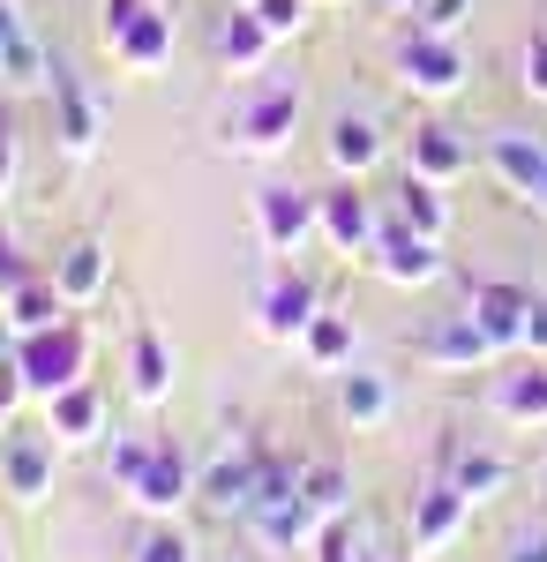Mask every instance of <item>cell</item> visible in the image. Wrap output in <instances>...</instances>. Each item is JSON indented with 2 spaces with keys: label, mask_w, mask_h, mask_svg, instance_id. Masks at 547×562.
I'll use <instances>...</instances> for the list:
<instances>
[{
  "label": "cell",
  "mask_w": 547,
  "mask_h": 562,
  "mask_svg": "<svg viewBox=\"0 0 547 562\" xmlns=\"http://www.w3.org/2000/svg\"><path fill=\"white\" fill-rule=\"evenodd\" d=\"M465 166H472V150L458 143V128H443V121H421V128H413V173H421V180L450 188Z\"/></svg>",
  "instance_id": "19"
},
{
  "label": "cell",
  "mask_w": 547,
  "mask_h": 562,
  "mask_svg": "<svg viewBox=\"0 0 547 562\" xmlns=\"http://www.w3.org/2000/svg\"><path fill=\"white\" fill-rule=\"evenodd\" d=\"M255 15H263L270 38H293L300 23H308V0H255Z\"/></svg>",
  "instance_id": "33"
},
{
  "label": "cell",
  "mask_w": 547,
  "mask_h": 562,
  "mask_svg": "<svg viewBox=\"0 0 547 562\" xmlns=\"http://www.w3.org/2000/svg\"><path fill=\"white\" fill-rule=\"evenodd\" d=\"M135 15H150V0H105V8H98V31H105V45L121 38Z\"/></svg>",
  "instance_id": "35"
},
{
  "label": "cell",
  "mask_w": 547,
  "mask_h": 562,
  "mask_svg": "<svg viewBox=\"0 0 547 562\" xmlns=\"http://www.w3.org/2000/svg\"><path fill=\"white\" fill-rule=\"evenodd\" d=\"M255 233H263L270 256H300V248L323 233V203L300 195V188H263V195H255Z\"/></svg>",
  "instance_id": "3"
},
{
  "label": "cell",
  "mask_w": 547,
  "mask_h": 562,
  "mask_svg": "<svg viewBox=\"0 0 547 562\" xmlns=\"http://www.w3.org/2000/svg\"><path fill=\"white\" fill-rule=\"evenodd\" d=\"M510 562H547V532H517L510 540Z\"/></svg>",
  "instance_id": "38"
},
{
  "label": "cell",
  "mask_w": 547,
  "mask_h": 562,
  "mask_svg": "<svg viewBox=\"0 0 547 562\" xmlns=\"http://www.w3.org/2000/svg\"><path fill=\"white\" fill-rule=\"evenodd\" d=\"M315 203H323V240H331L337 256H368V248H376L382 217H376V203H368L353 180H337L331 195H315Z\"/></svg>",
  "instance_id": "7"
},
{
  "label": "cell",
  "mask_w": 547,
  "mask_h": 562,
  "mask_svg": "<svg viewBox=\"0 0 547 562\" xmlns=\"http://www.w3.org/2000/svg\"><path fill=\"white\" fill-rule=\"evenodd\" d=\"M45 435H53V442H98V435H105V397L90 383L53 390V397H45Z\"/></svg>",
  "instance_id": "16"
},
{
  "label": "cell",
  "mask_w": 547,
  "mask_h": 562,
  "mask_svg": "<svg viewBox=\"0 0 547 562\" xmlns=\"http://www.w3.org/2000/svg\"><path fill=\"white\" fill-rule=\"evenodd\" d=\"M525 90H533V98H547V31H533V38H525Z\"/></svg>",
  "instance_id": "37"
},
{
  "label": "cell",
  "mask_w": 547,
  "mask_h": 562,
  "mask_svg": "<svg viewBox=\"0 0 547 562\" xmlns=\"http://www.w3.org/2000/svg\"><path fill=\"white\" fill-rule=\"evenodd\" d=\"M270 45H278V38L263 31V15H255V8H233V15H225V31H217V60H225L233 76H255Z\"/></svg>",
  "instance_id": "23"
},
{
  "label": "cell",
  "mask_w": 547,
  "mask_h": 562,
  "mask_svg": "<svg viewBox=\"0 0 547 562\" xmlns=\"http://www.w3.org/2000/svg\"><path fill=\"white\" fill-rule=\"evenodd\" d=\"M465 518H472V495L465 487H427L421 503H413V555H435V548H450L465 532Z\"/></svg>",
  "instance_id": "11"
},
{
  "label": "cell",
  "mask_w": 547,
  "mask_h": 562,
  "mask_svg": "<svg viewBox=\"0 0 547 562\" xmlns=\"http://www.w3.org/2000/svg\"><path fill=\"white\" fill-rule=\"evenodd\" d=\"M376 158H382V128L360 121V113H337L331 121V166L345 180H360V173H376Z\"/></svg>",
  "instance_id": "22"
},
{
  "label": "cell",
  "mask_w": 547,
  "mask_h": 562,
  "mask_svg": "<svg viewBox=\"0 0 547 562\" xmlns=\"http://www.w3.org/2000/svg\"><path fill=\"white\" fill-rule=\"evenodd\" d=\"M300 503L315 510V532L331 518H345V473H337V465H308V473H300Z\"/></svg>",
  "instance_id": "30"
},
{
  "label": "cell",
  "mask_w": 547,
  "mask_h": 562,
  "mask_svg": "<svg viewBox=\"0 0 547 562\" xmlns=\"http://www.w3.org/2000/svg\"><path fill=\"white\" fill-rule=\"evenodd\" d=\"M143 510H158V518H172L188 495H196V473H188V458H180V442H158L150 450V465H143V480L127 487Z\"/></svg>",
  "instance_id": "13"
},
{
  "label": "cell",
  "mask_w": 547,
  "mask_h": 562,
  "mask_svg": "<svg viewBox=\"0 0 547 562\" xmlns=\"http://www.w3.org/2000/svg\"><path fill=\"white\" fill-rule=\"evenodd\" d=\"M525 352H547V301H533V315H525Z\"/></svg>",
  "instance_id": "39"
},
{
  "label": "cell",
  "mask_w": 547,
  "mask_h": 562,
  "mask_svg": "<svg viewBox=\"0 0 547 562\" xmlns=\"http://www.w3.org/2000/svg\"><path fill=\"white\" fill-rule=\"evenodd\" d=\"M315 315H323V307H315V285L293 278V270H286V278H270V285H263V307H255V323H263V338H270V346H300V330H308Z\"/></svg>",
  "instance_id": "9"
},
{
  "label": "cell",
  "mask_w": 547,
  "mask_h": 562,
  "mask_svg": "<svg viewBox=\"0 0 547 562\" xmlns=\"http://www.w3.org/2000/svg\"><path fill=\"white\" fill-rule=\"evenodd\" d=\"M53 83V53L38 45L31 15L15 0H0V90H38Z\"/></svg>",
  "instance_id": "6"
},
{
  "label": "cell",
  "mask_w": 547,
  "mask_h": 562,
  "mask_svg": "<svg viewBox=\"0 0 547 562\" xmlns=\"http://www.w3.org/2000/svg\"><path fill=\"white\" fill-rule=\"evenodd\" d=\"M382 8H421V0H382Z\"/></svg>",
  "instance_id": "43"
},
{
  "label": "cell",
  "mask_w": 547,
  "mask_h": 562,
  "mask_svg": "<svg viewBox=\"0 0 547 562\" xmlns=\"http://www.w3.org/2000/svg\"><path fill=\"white\" fill-rule=\"evenodd\" d=\"M398 76H405L413 98H458V90H465L458 38H427V31H413V38L398 45Z\"/></svg>",
  "instance_id": "4"
},
{
  "label": "cell",
  "mask_w": 547,
  "mask_h": 562,
  "mask_svg": "<svg viewBox=\"0 0 547 562\" xmlns=\"http://www.w3.org/2000/svg\"><path fill=\"white\" fill-rule=\"evenodd\" d=\"M8 180H15V143L0 135V195H8Z\"/></svg>",
  "instance_id": "40"
},
{
  "label": "cell",
  "mask_w": 547,
  "mask_h": 562,
  "mask_svg": "<svg viewBox=\"0 0 547 562\" xmlns=\"http://www.w3.org/2000/svg\"><path fill=\"white\" fill-rule=\"evenodd\" d=\"M255 480H263V450H225L211 473H203V495H211L217 510H241V518H248Z\"/></svg>",
  "instance_id": "20"
},
{
  "label": "cell",
  "mask_w": 547,
  "mask_h": 562,
  "mask_svg": "<svg viewBox=\"0 0 547 562\" xmlns=\"http://www.w3.org/2000/svg\"><path fill=\"white\" fill-rule=\"evenodd\" d=\"M450 487H465L472 503H488V495L510 487V465L495 458V450H450Z\"/></svg>",
  "instance_id": "27"
},
{
  "label": "cell",
  "mask_w": 547,
  "mask_h": 562,
  "mask_svg": "<svg viewBox=\"0 0 547 562\" xmlns=\"http://www.w3.org/2000/svg\"><path fill=\"white\" fill-rule=\"evenodd\" d=\"M150 450H158V442H135V435H113V450H105V473L121 480V487H135V480H143V465H150Z\"/></svg>",
  "instance_id": "32"
},
{
  "label": "cell",
  "mask_w": 547,
  "mask_h": 562,
  "mask_svg": "<svg viewBox=\"0 0 547 562\" xmlns=\"http://www.w3.org/2000/svg\"><path fill=\"white\" fill-rule=\"evenodd\" d=\"M488 166H495V180H503L510 195H540V180H547V135H517V128H503V135H488Z\"/></svg>",
  "instance_id": "10"
},
{
  "label": "cell",
  "mask_w": 547,
  "mask_h": 562,
  "mask_svg": "<svg viewBox=\"0 0 547 562\" xmlns=\"http://www.w3.org/2000/svg\"><path fill=\"white\" fill-rule=\"evenodd\" d=\"M472 323L495 338V352H510V346H525V315H533V293L525 285H472Z\"/></svg>",
  "instance_id": "15"
},
{
  "label": "cell",
  "mask_w": 547,
  "mask_h": 562,
  "mask_svg": "<svg viewBox=\"0 0 547 562\" xmlns=\"http://www.w3.org/2000/svg\"><path fill=\"white\" fill-rule=\"evenodd\" d=\"M353 562H382V555H353Z\"/></svg>",
  "instance_id": "44"
},
{
  "label": "cell",
  "mask_w": 547,
  "mask_h": 562,
  "mask_svg": "<svg viewBox=\"0 0 547 562\" xmlns=\"http://www.w3.org/2000/svg\"><path fill=\"white\" fill-rule=\"evenodd\" d=\"M427 360H435V368H488V360H495V338H488V330L472 323V307H465V315H443V323H435Z\"/></svg>",
  "instance_id": "18"
},
{
  "label": "cell",
  "mask_w": 547,
  "mask_h": 562,
  "mask_svg": "<svg viewBox=\"0 0 547 562\" xmlns=\"http://www.w3.org/2000/svg\"><path fill=\"white\" fill-rule=\"evenodd\" d=\"M8 323H15V338H31V330H53V323H60V285H53V278H31V285H15V293H8Z\"/></svg>",
  "instance_id": "25"
},
{
  "label": "cell",
  "mask_w": 547,
  "mask_h": 562,
  "mask_svg": "<svg viewBox=\"0 0 547 562\" xmlns=\"http://www.w3.org/2000/svg\"><path fill=\"white\" fill-rule=\"evenodd\" d=\"M15 285H31V262L15 256V240H8V225H0V301H8Z\"/></svg>",
  "instance_id": "36"
},
{
  "label": "cell",
  "mask_w": 547,
  "mask_h": 562,
  "mask_svg": "<svg viewBox=\"0 0 547 562\" xmlns=\"http://www.w3.org/2000/svg\"><path fill=\"white\" fill-rule=\"evenodd\" d=\"M53 135H60V150H68V158H90V150H98V135H105L98 98H90L60 60H53Z\"/></svg>",
  "instance_id": "8"
},
{
  "label": "cell",
  "mask_w": 547,
  "mask_h": 562,
  "mask_svg": "<svg viewBox=\"0 0 547 562\" xmlns=\"http://www.w3.org/2000/svg\"><path fill=\"white\" fill-rule=\"evenodd\" d=\"M337 413H345L353 428H376L382 413H390V383H382V375H368V368H353V375L337 383Z\"/></svg>",
  "instance_id": "28"
},
{
  "label": "cell",
  "mask_w": 547,
  "mask_h": 562,
  "mask_svg": "<svg viewBox=\"0 0 547 562\" xmlns=\"http://www.w3.org/2000/svg\"><path fill=\"white\" fill-rule=\"evenodd\" d=\"M15 352V323H8V307H0V360Z\"/></svg>",
  "instance_id": "41"
},
{
  "label": "cell",
  "mask_w": 547,
  "mask_h": 562,
  "mask_svg": "<svg viewBox=\"0 0 547 562\" xmlns=\"http://www.w3.org/2000/svg\"><path fill=\"white\" fill-rule=\"evenodd\" d=\"M105 278H113L105 240H68V248L53 256V285H60V301H68V307H90L98 293H105Z\"/></svg>",
  "instance_id": "14"
},
{
  "label": "cell",
  "mask_w": 547,
  "mask_h": 562,
  "mask_svg": "<svg viewBox=\"0 0 547 562\" xmlns=\"http://www.w3.org/2000/svg\"><path fill=\"white\" fill-rule=\"evenodd\" d=\"M368 262H376V278H390V285H435V278H443V240L413 233L405 217H382Z\"/></svg>",
  "instance_id": "2"
},
{
  "label": "cell",
  "mask_w": 547,
  "mask_h": 562,
  "mask_svg": "<svg viewBox=\"0 0 547 562\" xmlns=\"http://www.w3.org/2000/svg\"><path fill=\"white\" fill-rule=\"evenodd\" d=\"M465 15H472V0H421V8H413V31H427V38H458Z\"/></svg>",
  "instance_id": "31"
},
{
  "label": "cell",
  "mask_w": 547,
  "mask_h": 562,
  "mask_svg": "<svg viewBox=\"0 0 547 562\" xmlns=\"http://www.w3.org/2000/svg\"><path fill=\"white\" fill-rule=\"evenodd\" d=\"M15 375H23V390L31 397H53V390H68V383H83V360H90V346H83V330L60 315L53 330H31V338H15Z\"/></svg>",
  "instance_id": "1"
},
{
  "label": "cell",
  "mask_w": 547,
  "mask_h": 562,
  "mask_svg": "<svg viewBox=\"0 0 547 562\" xmlns=\"http://www.w3.org/2000/svg\"><path fill=\"white\" fill-rule=\"evenodd\" d=\"M495 413L517 428H547V368H517L495 383Z\"/></svg>",
  "instance_id": "24"
},
{
  "label": "cell",
  "mask_w": 547,
  "mask_h": 562,
  "mask_svg": "<svg viewBox=\"0 0 547 562\" xmlns=\"http://www.w3.org/2000/svg\"><path fill=\"white\" fill-rule=\"evenodd\" d=\"M113 60H121L127 76H158V68L172 60V15H166V8L135 15L121 38H113Z\"/></svg>",
  "instance_id": "17"
},
{
  "label": "cell",
  "mask_w": 547,
  "mask_h": 562,
  "mask_svg": "<svg viewBox=\"0 0 547 562\" xmlns=\"http://www.w3.org/2000/svg\"><path fill=\"white\" fill-rule=\"evenodd\" d=\"M0 487L15 503H45L53 495V435H15L0 450Z\"/></svg>",
  "instance_id": "12"
},
{
  "label": "cell",
  "mask_w": 547,
  "mask_h": 562,
  "mask_svg": "<svg viewBox=\"0 0 547 562\" xmlns=\"http://www.w3.org/2000/svg\"><path fill=\"white\" fill-rule=\"evenodd\" d=\"M0 562H8V555H0Z\"/></svg>",
  "instance_id": "45"
},
{
  "label": "cell",
  "mask_w": 547,
  "mask_h": 562,
  "mask_svg": "<svg viewBox=\"0 0 547 562\" xmlns=\"http://www.w3.org/2000/svg\"><path fill=\"white\" fill-rule=\"evenodd\" d=\"M300 128V90L293 83H270V90H255L248 98V113L233 121V143L241 150H255V158H270V150H286Z\"/></svg>",
  "instance_id": "5"
},
{
  "label": "cell",
  "mask_w": 547,
  "mask_h": 562,
  "mask_svg": "<svg viewBox=\"0 0 547 562\" xmlns=\"http://www.w3.org/2000/svg\"><path fill=\"white\" fill-rule=\"evenodd\" d=\"M533 211H547V180H540V195H533Z\"/></svg>",
  "instance_id": "42"
},
{
  "label": "cell",
  "mask_w": 547,
  "mask_h": 562,
  "mask_svg": "<svg viewBox=\"0 0 547 562\" xmlns=\"http://www.w3.org/2000/svg\"><path fill=\"white\" fill-rule=\"evenodd\" d=\"M300 352H308L315 368H345V360H353V323H345V315H315V323L300 330Z\"/></svg>",
  "instance_id": "29"
},
{
  "label": "cell",
  "mask_w": 547,
  "mask_h": 562,
  "mask_svg": "<svg viewBox=\"0 0 547 562\" xmlns=\"http://www.w3.org/2000/svg\"><path fill=\"white\" fill-rule=\"evenodd\" d=\"M127 383H135L143 405H166L172 397V352H166L158 330H135V338H127Z\"/></svg>",
  "instance_id": "21"
},
{
  "label": "cell",
  "mask_w": 547,
  "mask_h": 562,
  "mask_svg": "<svg viewBox=\"0 0 547 562\" xmlns=\"http://www.w3.org/2000/svg\"><path fill=\"white\" fill-rule=\"evenodd\" d=\"M135 562H188V540H180L172 525H158V532H143V548H135Z\"/></svg>",
  "instance_id": "34"
},
{
  "label": "cell",
  "mask_w": 547,
  "mask_h": 562,
  "mask_svg": "<svg viewBox=\"0 0 547 562\" xmlns=\"http://www.w3.org/2000/svg\"><path fill=\"white\" fill-rule=\"evenodd\" d=\"M398 217H405L413 233H427V240L450 233V203H443V188L421 180V173H405V188H398Z\"/></svg>",
  "instance_id": "26"
}]
</instances>
